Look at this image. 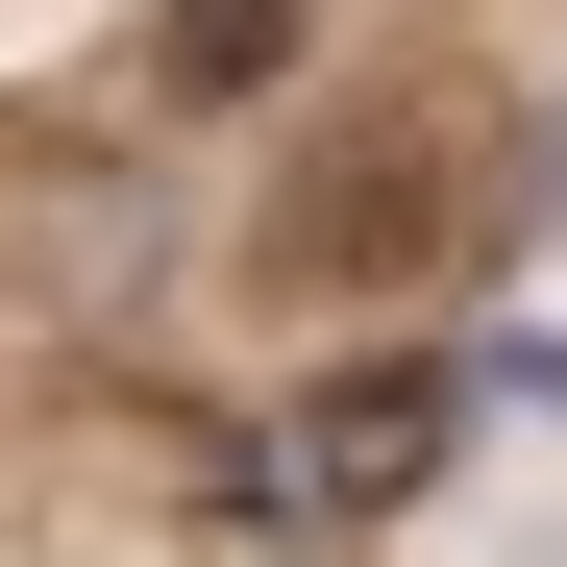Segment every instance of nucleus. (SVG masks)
<instances>
[{
    "mask_svg": "<svg viewBox=\"0 0 567 567\" xmlns=\"http://www.w3.org/2000/svg\"><path fill=\"white\" fill-rule=\"evenodd\" d=\"M468 223H494V124L468 100H346L297 173H271L247 271L271 297H420V271H468Z\"/></svg>",
    "mask_w": 567,
    "mask_h": 567,
    "instance_id": "obj_1",
    "label": "nucleus"
},
{
    "mask_svg": "<svg viewBox=\"0 0 567 567\" xmlns=\"http://www.w3.org/2000/svg\"><path fill=\"white\" fill-rule=\"evenodd\" d=\"M444 468H468V370H444V346H370V370H321V395L247 444V494L346 543V518H420Z\"/></svg>",
    "mask_w": 567,
    "mask_h": 567,
    "instance_id": "obj_2",
    "label": "nucleus"
},
{
    "mask_svg": "<svg viewBox=\"0 0 567 567\" xmlns=\"http://www.w3.org/2000/svg\"><path fill=\"white\" fill-rule=\"evenodd\" d=\"M148 74H173V100H271V74H297V0H173Z\"/></svg>",
    "mask_w": 567,
    "mask_h": 567,
    "instance_id": "obj_3",
    "label": "nucleus"
}]
</instances>
